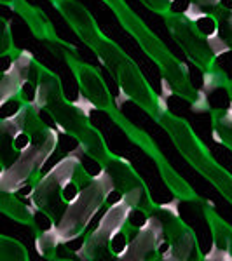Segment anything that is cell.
Here are the masks:
<instances>
[{"instance_id": "cell-1", "label": "cell", "mask_w": 232, "mask_h": 261, "mask_svg": "<svg viewBox=\"0 0 232 261\" xmlns=\"http://www.w3.org/2000/svg\"><path fill=\"white\" fill-rule=\"evenodd\" d=\"M107 6L115 12L117 18L122 23V27L140 42L142 49L155 61V65L159 66V70L164 71V81L170 84L173 94H178L180 98L192 101L196 99L197 91L194 89L192 81L189 79V68L176 60L175 56L166 49V45L163 44L157 37L152 33V30L145 27V23L138 18L134 12L126 6L124 0H105Z\"/></svg>"}, {"instance_id": "cell-2", "label": "cell", "mask_w": 232, "mask_h": 261, "mask_svg": "<svg viewBox=\"0 0 232 261\" xmlns=\"http://www.w3.org/2000/svg\"><path fill=\"white\" fill-rule=\"evenodd\" d=\"M157 122L164 125L168 133L171 134V138L180 146V150L187 155V161L192 162V166L197 167L201 174H204L208 179H212L215 187L220 188V192L227 197V200L232 202V178L218 164L213 162L208 148L197 140L187 122L178 119V117H173L168 112L163 113L157 119Z\"/></svg>"}, {"instance_id": "cell-3", "label": "cell", "mask_w": 232, "mask_h": 261, "mask_svg": "<svg viewBox=\"0 0 232 261\" xmlns=\"http://www.w3.org/2000/svg\"><path fill=\"white\" fill-rule=\"evenodd\" d=\"M66 47H70V44H66L65 47L61 49V54H63V58L68 61V65L74 68L77 82L81 84L82 94L95 105L96 110L110 112L115 105H113V101L110 98V92L105 87L103 79L100 77L98 71L92 68L91 65L84 63L81 58H72V54L65 50Z\"/></svg>"}, {"instance_id": "cell-6", "label": "cell", "mask_w": 232, "mask_h": 261, "mask_svg": "<svg viewBox=\"0 0 232 261\" xmlns=\"http://www.w3.org/2000/svg\"><path fill=\"white\" fill-rule=\"evenodd\" d=\"M51 2H53V4H54V2H58V0H51Z\"/></svg>"}, {"instance_id": "cell-4", "label": "cell", "mask_w": 232, "mask_h": 261, "mask_svg": "<svg viewBox=\"0 0 232 261\" xmlns=\"http://www.w3.org/2000/svg\"><path fill=\"white\" fill-rule=\"evenodd\" d=\"M204 213L213 231V247L204 259H232V226L223 221L213 209H204Z\"/></svg>"}, {"instance_id": "cell-5", "label": "cell", "mask_w": 232, "mask_h": 261, "mask_svg": "<svg viewBox=\"0 0 232 261\" xmlns=\"http://www.w3.org/2000/svg\"><path fill=\"white\" fill-rule=\"evenodd\" d=\"M143 6H147L150 11L159 12V14H166L170 11V4L166 0H142Z\"/></svg>"}]
</instances>
